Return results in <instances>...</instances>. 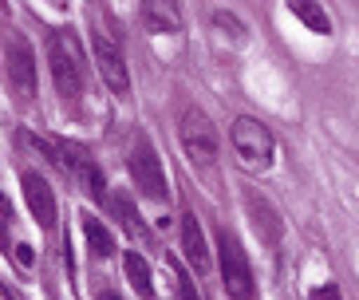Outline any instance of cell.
<instances>
[{
	"label": "cell",
	"instance_id": "6da1fadb",
	"mask_svg": "<svg viewBox=\"0 0 359 300\" xmlns=\"http://www.w3.org/2000/svg\"><path fill=\"white\" fill-rule=\"evenodd\" d=\"M48 67H52L55 91L67 103H75L79 91H83V52H79V40L67 28H52V36H48Z\"/></svg>",
	"mask_w": 359,
	"mask_h": 300
},
{
	"label": "cell",
	"instance_id": "7a4b0ae2",
	"mask_svg": "<svg viewBox=\"0 0 359 300\" xmlns=\"http://www.w3.org/2000/svg\"><path fill=\"white\" fill-rule=\"evenodd\" d=\"M127 170H130V178H135V186H138L142 193H147L150 202H166V198H170L166 166H162L158 150H154V142H150L147 135H138V139L130 142Z\"/></svg>",
	"mask_w": 359,
	"mask_h": 300
},
{
	"label": "cell",
	"instance_id": "3957f363",
	"mask_svg": "<svg viewBox=\"0 0 359 300\" xmlns=\"http://www.w3.org/2000/svg\"><path fill=\"white\" fill-rule=\"evenodd\" d=\"M217 261H222V280L225 292L233 300H249L253 296V268L241 253V241L229 233V229H217Z\"/></svg>",
	"mask_w": 359,
	"mask_h": 300
},
{
	"label": "cell",
	"instance_id": "277c9868",
	"mask_svg": "<svg viewBox=\"0 0 359 300\" xmlns=\"http://www.w3.org/2000/svg\"><path fill=\"white\" fill-rule=\"evenodd\" d=\"M178 135H182V146H186L190 162H198V166H213V162H217V130H213L210 115L201 107L182 111Z\"/></svg>",
	"mask_w": 359,
	"mask_h": 300
},
{
	"label": "cell",
	"instance_id": "5b68a950",
	"mask_svg": "<svg viewBox=\"0 0 359 300\" xmlns=\"http://www.w3.org/2000/svg\"><path fill=\"white\" fill-rule=\"evenodd\" d=\"M91 52H95V67H99V75H103V83L111 87L115 95H127V91H130L127 60H123L115 36L107 32L103 24H95V28H91Z\"/></svg>",
	"mask_w": 359,
	"mask_h": 300
},
{
	"label": "cell",
	"instance_id": "8992f818",
	"mask_svg": "<svg viewBox=\"0 0 359 300\" xmlns=\"http://www.w3.org/2000/svg\"><path fill=\"white\" fill-rule=\"evenodd\" d=\"M233 150L241 154L245 166L264 170V166L273 162V150H276L273 130L264 127V123H257V118H249V115L237 118V123H233Z\"/></svg>",
	"mask_w": 359,
	"mask_h": 300
},
{
	"label": "cell",
	"instance_id": "52a82bcc",
	"mask_svg": "<svg viewBox=\"0 0 359 300\" xmlns=\"http://www.w3.org/2000/svg\"><path fill=\"white\" fill-rule=\"evenodd\" d=\"M4 64H8V83L16 91L20 103H32L36 95V55H32V43L24 40L20 32H8L4 40Z\"/></svg>",
	"mask_w": 359,
	"mask_h": 300
},
{
	"label": "cell",
	"instance_id": "ba28073f",
	"mask_svg": "<svg viewBox=\"0 0 359 300\" xmlns=\"http://www.w3.org/2000/svg\"><path fill=\"white\" fill-rule=\"evenodd\" d=\"M20 186H24V202H28L32 217L43 225V229H52L55 225V193H52V186L43 182L36 170H24Z\"/></svg>",
	"mask_w": 359,
	"mask_h": 300
},
{
	"label": "cell",
	"instance_id": "9c48e42d",
	"mask_svg": "<svg viewBox=\"0 0 359 300\" xmlns=\"http://www.w3.org/2000/svg\"><path fill=\"white\" fill-rule=\"evenodd\" d=\"M245 214H249V221L257 225V233H261L269 245H276V241H280L285 225H280V214L269 205V198H261L257 190H249V193H245Z\"/></svg>",
	"mask_w": 359,
	"mask_h": 300
},
{
	"label": "cell",
	"instance_id": "30bf717a",
	"mask_svg": "<svg viewBox=\"0 0 359 300\" xmlns=\"http://www.w3.org/2000/svg\"><path fill=\"white\" fill-rule=\"evenodd\" d=\"M182 253L190 261V268L205 273L210 268V245H205V233H201V221L194 214L182 217Z\"/></svg>",
	"mask_w": 359,
	"mask_h": 300
},
{
	"label": "cell",
	"instance_id": "8fae6325",
	"mask_svg": "<svg viewBox=\"0 0 359 300\" xmlns=\"http://www.w3.org/2000/svg\"><path fill=\"white\" fill-rule=\"evenodd\" d=\"M67 178H75V182H79V190H83L91 202H103V193H107L103 170H99L91 158H87L83 150H72V170H67Z\"/></svg>",
	"mask_w": 359,
	"mask_h": 300
},
{
	"label": "cell",
	"instance_id": "7c38bea8",
	"mask_svg": "<svg viewBox=\"0 0 359 300\" xmlns=\"http://www.w3.org/2000/svg\"><path fill=\"white\" fill-rule=\"evenodd\" d=\"M142 24H147V32H154V36L178 32V12L170 8L166 0H147V4H142Z\"/></svg>",
	"mask_w": 359,
	"mask_h": 300
},
{
	"label": "cell",
	"instance_id": "4fadbf2b",
	"mask_svg": "<svg viewBox=\"0 0 359 300\" xmlns=\"http://www.w3.org/2000/svg\"><path fill=\"white\" fill-rule=\"evenodd\" d=\"M123 268H127V280L135 285V292L142 300H154V280H150V265L142 261V253L130 249L127 257H123Z\"/></svg>",
	"mask_w": 359,
	"mask_h": 300
},
{
	"label": "cell",
	"instance_id": "5bb4252c",
	"mask_svg": "<svg viewBox=\"0 0 359 300\" xmlns=\"http://www.w3.org/2000/svg\"><path fill=\"white\" fill-rule=\"evenodd\" d=\"M83 233H87V245H91V253H95L99 261H107L115 253V237H111V229H107L95 214H83Z\"/></svg>",
	"mask_w": 359,
	"mask_h": 300
},
{
	"label": "cell",
	"instance_id": "9a60e30c",
	"mask_svg": "<svg viewBox=\"0 0 359 300\" xmlns=\"http://www.w3.org/2000/svg\"><path fill=\"white\" fill-rule=\"evenodd\" d=\"M288 12H292L296 20H304L312 32H320V36H327L332 32V20H327V12L320 8V4H308V0H292L288 4Z\"/></svg>",
	"mask_w": 359,
	"mask_h": 300
},
{
	"label": "cell",
	"instance_id": "2e32d148",
	"mask_svg": "<svg viewBox=\"0 0 359 300\" xmlns=\"http://www.w3.org/2000/svg\"><path fill=\"white\" fill-rule=\"evenodd\" d=\"M111 205H115V214L123 217V225H127L130 233H138V229H142V217H138V210H135V202H130L127 190H115V193H111Z\"/></svg>",
	"mask_w": 359,
	"mask_h": 300
},
{
	"label": "cell",
	"instance_id": "e0dca14e",
	"mask_svg": "<svg viewBox=\"0 0 359 300\" xmlns=\"http://www.w3.org/2000/svg\"><path fill=\"white\" fill-rule=\"evenodd\" d=\"M166 273L174 277V296L178 300H198V289H194V280L182 273V265L174 257H166Z\"/></svg>",
	"mask_w": 359,
	"mask_h": 300
},
{
	"label": "cell",
	"instance_id": "ac0fdd59",
	"mask_svg": "<svg viewBox=\"0 0 359 300\" xmlns=\"http://www.w3.org/2000/svg\"><path fill=\"white\" fill-rule=\"evenodd\" d=\"M213 24H217V28H225V32H229L233 40H245L241 20H237V16H229V12H213Z\"/></svg>",
	"mask_w": 359,
	"mask_h": 300
},
{
	"label": "cell",
	"instance_id": "d6986e66",
	"mask_svg": "<svg viewBox=\"0 0 359 300\" xmlns=\"http://www.w3.org/2000/svg\"><path fill=\"white\" fill-rule=\"evenodd\" d=\"M16 265H20V268H32V265H36L32 245H16Z\"/></svg>",
	"mask_w": 359,
	"mask_h": 300
},
{
	"label": "cell",
	"instance_id": "ffe728a7",
	"mask_svg": "<svg viewBox=\"0 0 359 300\" xmlns=\"http://www.w3.org/2000/svg\"><path fill=\"white\" fill-rule=\"evenodd\" d=\"M308 300H339V289H336V285H320Z\"/></svg>",
	"mask_w": 359,
	"mask_h": 300
},
{
	"label": "cell",
	"instance_id": "44dd1931",
	"mask_svg": "<svg viewBox=\"0 0 359 300\" xmlns=\"http://www.w3.org/2000/svg\"><path fill=\"white\" fill-rule=\"evenodd\" d=\"M12 221V205H8V198L0 193V241H4V225Z\"/></svg>",
	"mask_w": 359,
	"mask_h": 300
},
{
	"label": "cell",
	"instance_id": "7402d4cb",
	"mask_svg": "<svg viewBox=\"0 0 359 300\" xmlns=\"http://www.w3.org/2000/svg\"><path fill=\"white\" fill-rule=\"evenodd\" d=\"M95 300H123V296H118V292L115 289H103V292H99V296Z\"/></svg>",
	"mask_w": 359,
	"mask_h": 300
}]
</instances>
